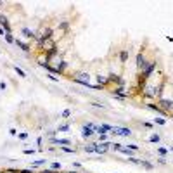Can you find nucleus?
Returning <instances> with one entry per match:
<instances>
[{"label": "nucleus", "mask_w": 173, "mask_h": 173, "mask_svg": "<svg viewBox=\"0 0 173 173\" xmlns=\"http://www.w3.org/2000/svg\"><path fill=\"white\" fill-rule=\"evenodd\" d=\"M156 66H158V62H156V61H147V64L144 66L142 71H140V76H142L144 80H149V78H151V75L154 73Z\"/></svg>", "instance_id": "obj_1"}, {"label": "nucleus", "mask_w": 173, "mask_h": 173, "mask_svg": "<svg viewBox=\"0 0 173 173\" xmlns=\"http://www.w3.org/2000/svg\"><path fill=\"white\" fill-rule=\"evenodd\" d=\"M73 82L75 83H80V85H83V86H88L90 85V75L88 73H76L75 76H73Z\"/></svg>", "instance_id": "obj_2"}, {"label": "nucleus", "mask_w": 173, "mask_h": 173, "mask_svg": "<svg viewBox=\"0 0 173 173\" xmlns=\"http://www.w3.org/2000/svg\"><path fill=\"white\" fill-rule=\"evenodd\" d=\"M158 106L161 107L163 111H165L166 114H171L173 113V101H170V99H158Z\"/></svg>", "instance_id": "obj_3"}, {"label": "nucleus", "mask_w": 173, "mask_h": 173, "mask_svg": "<svg viewBox=\"0 0 173 173\" xmlns=\"http://www.w3.org/2000/svg\"><path fill=\"white\" fill-rule=\"evenodd\" d=\"M111 83H116L118 86H125V80L120 75H116V73H111L107 76V85H111Z\"/></svg>", "instance_id": "obj_4"}, {"label": "nucleus", "mask_w": 173, "mask_h": 173, "mask_svg": "<svg viewBox=\"0 0 173 173\" xmlns=\"http://www.w3.org/2000/svg\"><path fill=\"white\" fill-rule=\"evenodd\" d=\"M109 147H111L109 142H95V152L102 156V154H106V152L109 151Z\"/></svg>", "instance_id": "obj_5"}, {"label": "nucleus", "mask_w": 173, "mask_h": 173, "mask_svg": "<svg viewBox=\"0 0 173 173\" xmlns=\"http://www.w3.org/2000/svg\"><path fill=\"white\" fill-rule=\"evenodd\" d=\"M113 130V126L111 125H106V123H102V125H99L97 128H95V132L99 133V135H107V133Z\"/></svg>", "instance_id": "obj_6"}, {"label": "nucleus", "mask_w": 173, "mask_h": 173, "mask_svg": "<svg viewBox=\"0 0 173 173\" xmlns=\"http://www.w3.org/2000/svg\"><path fill=\"white\" fill-rule=\"evenodd\" d=\"M146 64H147V59H146V56H144V50H140V52L137 54V68L142 71Z\"/></svg>", "instance_id": "obj_7"}, {"label": "nucleus", "mask_w": 173, "mask_h": 173, "mask_svg": "<svg viewBox=\"0 0 173 173\" xmlns=\"http://www.w3.org/2000/svg\"><path fill=\"white\" fill-rule=\"evenodd\" d=\"M0 26H2V30H4L5 33H11V24H9L7 17H5L4 14H0Z\"/></svg>", "instance_id": "obj_8"}, {"label": "nucleus", "mask_w": 173, "mask_h": 173, "mask_svg": "<svg viewBox=\"0 0 173 173\" xmlns=\"http://www.w3.org/2000/svg\"><path fill=\"white\" fill-rule=\"evenodd\" d=\"M94 133L95 132L88 126V125H83V126H82V137H83V139H88V137H92Z\"/></svg>", "instance_id": "obj_9"}, {"label": "nucleus", "mask_w": 173, "mask_h": 173, "mask_svg": "<svg viewBox=\"0 0 173 173\" xmlns=\"http://www.w3.org/2000/svg\"><path fill=\"white\" fill-rule=\"evenodd\" d=\"M49 142L50 144H56V146H68V144H71V140L69 139H49Z\"/></svg>", "instance_id": "obj_10"}, {"label": "nucleus", "mask_w": 173, "mask_h": 173, "mask_svg": "<svg viewBox=\"0 0 173 173\" xmlns=\"http://www.w3.org/2000/svg\"><path fill=\"white\" fill-rule=\"evenodd\" d=\"M14 43L19 47V49H23L24 52H30V50H31L30 43H26V42H23V40H19V38H16V42H14Z\"/></svg>", "instance_id": "obj_11"}, {"label": "nucleus", "mask_w": 173, "mask_h": 173, "mask_svg": "<svg viewBox=\"0 0 173 173\" xmlns=\"http://www.w3.org/2000/svg\"><path fill=\"white\" fill-rule=\"evenodd\" d=\"M56 69H57V75H64V73H66V69H68V62H66V61L59 62L56 66Z\"/></svg>", "instance_id": "obj_12"}, {"label": "nucleus", "mask_w": 173, "mask_h": 173, "mask_svg": "<svg viewBox=\"0 0 173 173\" xmlns=\"http://www.w3.org/2000/svg\"><path fill=\"white\" fill-rule=\"evenodd\" d=\"M147 107H149L151 111H156V113H159V114H163V116H166V113L161 109V107H159L158 104H152V102H149V104H147Z\"/></svg>", "instance_id": "obj_13"}, {"label": "nucleus", "mask_w": 173, "mask_h": 173, "mask_svg": "<svg viewBox=\"0 0 173 173\" xmlns=\"http://www.w3.org/2000/svg\"><path fill=\"white\" fill-rule=\"evenodd\" d=\"M128 57H130V52H128V50H121L120 52V62L125 64L128 61Z\"/></svg>", "instance_id": "obj_14"}, {"label": "nucleus", "mask_w": 173, "mask_h": 173, "mask_svg": "<svg viewBox=\"0 0 173 173\" xmlns=\"http://www.w3.org/2000/svg\"><path fill=\"white\" fill-rule=\"evenodd\" d=\"M118 152H121V154H125V156H128V158H133V152L135 151H132V149H128V147H121Z\"/></svg>", "instance_id": "obj_15"}, {"label": "nucleus", "mask_w": 173, "mask_h": 173, "mask_svg": "<svg viewBox=\"0 0 173 173\" xmlns=\"http://www.w3.org/2000/svg\"><path fill=\"white\" fill-rule=\"evenodd\" d=\"M21 33L24 35V38H35V33L30 30V28H23V30H21Z\"/></svg>", "instance_id": "obj_16"}, {"label": "nucleus", "mask_w": 173, "mask_h": 173, "mask_svg": "<svg viewBox=\"0 0 173 173\" xmlns=\"http://www.w3.org/2000/svg\"><path fill=\"white\" fill-rule=\"evenodd\" d=\"M140 166H144L146 170H154V165L149 161H146V159H140Z\"/></svg>", "instance_id": "obj_17"}, {"label": "nucleus", "mask_w": 173, "mask_h": 173, "mask_svg": "<svg viewBox=\"0 0 173 173\" xmlns=\"http://www.w3.org/2000/svg\"><path fill=\"white\" fill-rule=\"evenodd\" d=\"M83 149H85L86 154H92V152H95V144H88V146H85Z\"/></svg>", "instance_id": "obj_18"}, {"label": "nucleus", "mask_w": 173, "mask_h": 173, "mask_svg": "<svg viewBox=\"0 0 173 173\" xmlns=\"http://www.w3.org/2000/svg\"><path fill=\"white\" fill-rule=\"evenodd\" d=\"M45 165V159H37V161L31 163V168H38V166H43Z\"/></svg>", "instance_id": "obj_19"}, {"label": "nucleus", "mask_w": 173, "mask_h": 173, "mask_svg": "<svg viewBox=\"0 0 173 173\" xmlns=\"http://www.w3.org/2000/svg\"><path fill=\"white\" fill-rule=\"evenodd\" d=\"M159 140H161V137H159L158 133H152V135L149 137V142H152V144H158Z\"/></svg>", "instance_id": "obj_20"}, {"label": "nucleus", "mask_w": 173, "mask_h": 173, "mask_svg": "<svg viewBox=\"0 0 173 173\" xmlns=\"http://www.w3.org/2000/svg\"><path fill=\"white\" fill-rule=\"evenodd\" d=\"M61 151H64V152H69V154H75L76 149H71V147H66V146H59Z\"/></svg>", "instance_id": "obj_21"}, {"label": "nucleus", "mask_w": 173, "mask_h": 173, "mask_svg": "<svg viewBox=\"0 0 173 173\" xmlns=\"http://www.w3.org/2000/svg\"><path fill=\"white\" fill-rule=\"evenodd\" d=\"M5 42H7V43H14V42H16V38L14 37H12V33H5Z\"/></svg>", "instance_id": "obj_22"}, {"label": "nucleus", "mask_w": 173, "mask_h": 173, "mask_svg": "<svg viewBox=\"0 0 173 173\" xmlns=\"http://www.w3.org/2000/svg\"><path fill=\"white\" fill-rule=\"evenodd\" d=\"M14 71H16V73H17V75H19V76H21V78H26V73H24V71H23V69L19 68V66H14Z\"/></svg>", "instance_id": "obj_23"}, {"label": "nucleus", "mask_w": 173, "mask_h": 173, "mask_svg": "<svg viewBox=\"0 0 173 173\" xmlns=\"http://www.w3.org/2000/svg\"><path fill=\"white\" fill-rule=\"evenodd\" d=\"M50 170H54V171H59V170H61V163H59V161H54L52 165H50Z\"/></svg>", "instance_id": "obj_24"}, {"label": "nucleus", "mask_w": 173, "mask_h": 173, "mask_svg": "<svg viewBox=\"0 0 173 173\" xmlns=\"http://www.w3.org/2000/svg\"><path fill=\"white\" fill-rule=\"evenodd\" d=\"M69 130V125L64 123V125H59V128H57V132H68Z\"/></svg>", "instance_id": "obj_25"}, {"label": "nucleus", "mask_w": 173, "mask_h": 173, "mask_svg": "<svg viewBox=\"0 0 173 173\" xmlns=\"http://www.w3.org/2000/svg\"><path fill=\"white\" fill-rule=\"evenodd\" d=\"M68 28H69V23H68V21H62V23H59V30L66 31Z\"/></svg>", "instance_id": "obj_26"}, {"label": "nucleus", "mask_w": 173, "mask_h": 173, "mask_svg": "<svg viewBox=\"0 0 173 173\" xmlns=\"http://www.w3.org/2000/svg\"><path fill=\"white\" fill-rule=\"evenodd\" d=\"M158 154L159 156H166L168 154V149H165V147H158Z\"/></svg>", "instance_id": "obj_27"}, {"label": "nucleus", "mask_w": 173, "mask_h": 173, "mask_svg": "<svg viewBox=\"0 0 173 173\" xmlns=\"http://www.w3.org/2000/svg\"><path fill=\"white\" fill-rule=\"evenodd\" d=\"M128 161L132 163V165H140V159H137L135 156H133V158H128Z\"/></svg>", "instance_id": "obj_28"}, {"label": "nucleus", "mask_w": 173, "mask_h": 173, "mask_svg": "<svg viewBox=\"0 0 173 173\" xmlns=\"http://www.w3.org/2000/svg\"><path fill=\"white\" fill-rule=\"evenodd\" d=\"M57 133V130H50V132H45V135L49 137V139H54V135Z\"/></svg>", "instance_id": "obj_29"}, {"label": "nucleus", "mask_w": 173, "mask_h": 173, "mask_svg": "<svg viewBox=\"0 0 173 173\" xmlns=\"http://www.w3.org/2000/svg\"><path fill=\"white\" fill-rule=\"evenodd\" d=\"M156 123H158V125H161V126H165V125H166V120H163V118H156Z\"/></svg>", "instance_id": "obj_30"}, {"label": "nucleus", "mask_w": 173, "mask_h": 173, "mask_svg": "<svg viewBox=\"0 0 173 173\" xmlns=\"http://www.w3.org/2000/svg\"><path fill=\"white\" fill-rule=\"evenodd\" d=\"M111 147H113L114 151H120V149H121V147H123V146H121V144H118V142H113V144H111Z\"/></svg>", "instance_id": "obj_31"}, {"label": "nucleus", "mask_w": 173, "mask_h": 173, "mask_svg": "<svg viewBox=\"0 0 173 173\" xmlns=\"http://www.w3.org/2000/svg\"><path fill=\"white\" fill-rule=\"evenodd\" d=\"M17 137H19V139H21V140H26V139H28V132H21Z\"/></svg>", "instance_id": "obj_32"}, {"label": "nucleus", "mask_w": 173, "mask_h": 173, "mask_svg": "<svg viewBox=\"0 0 173 173\" xmlns=\"http://www.w3.org/2000/svg\"><path fill=\"white\" fill-rule=\"evenodd\" d=\"M69 114H71V111H69V109H64L62 113H61V116H62V118H68Z\"/></svg>", "instance_id": "obj_33"}, {"label": "nucleus", "mask_w": 173, "mask_h": 173, "mask_svg": "<svg viewBox=\"0 0 173 173\" xmlns=\"http://www.w3.org/2000/svg\"><path fill=\"white\" fill-rule=\"evenodd\" d=\"M128 149H132V151H139V146H137V144H128Z\"/></svg>", "instance_id": "obj_34"}, {"label": "nucleus", "mask_w": 173, "mask_h": 173, "mask_svg": "<svg viewBox=\"0 0 173 173\" xmlns=\"http://www.w3.org/2000/svg\"><path fill=\"white\" fill-rule=\"evenodd\" d=\"M23 152H24L26 156H30V154H35V149H24Z\"/></svg>", "instance_id": "obj_35"}, {"label": "nucleus", "mask_w": 173, "mask_h": 173, "mask_svg": "<svg viewBox=\"0 0 173 173\" xmlns=\"http://www.w3.org/2000/svg\"><path fill=\"white\" fill-rule=\"evenodd\" d=\"M37 144L40 146V147H38V151H42V144H43V139H42V137H38V139H37Z\"/></svg>", "instance_id": "obj_36"}, {"label": "nucleus", "mask_w": 173, "mask_h": 173, "mask_svg": "<svg viewBox=\"0 0 173 173\" xmlns=\"http://www.w3.org/2000/svg\"><path fill=\"white\" fill-rule=\"evenodd\" d=\"M19 173H35L33 168H26V170H19Z\"/></svg>", "instance_id": "obj_37"}, {"label": "nucleus", "mask_w": 173, "mask_h": 173, "mask_svg": "<svg viewBox=\"0 0 173 173\" xmlns=\"http://www.w3.org/2000/svg\"><path fill=\"white\" fill-rule=\"evenodd\" d=\"M99 142H107V135H99Z\"/></svg>", "instance_id": "obj_38"}, {"label": "nucleus", "mask_w": 173, "mask_h": 173, "mask_svg": "<svg viewBox=\"0 0 173 173\" xmlns=\"http://www.w3.org/2000/svg\"><path fill=\"white\" fill-rule=\"evenodd\" d=\"M0 90H7V83L5 82H0Z\"/></svg>", "instance_id": "obj_39"}, {"label": "nucleus", "mask_w": 173, "mask_h": 173, "mask_svg": "<svg viewBox=\"0 0 173 173\" xmlns=\"http://www.w3.org/2000/svg\"><path fill=\"white\" fill-rule=\"evenodd\" d=\"M158 163H159V165H166V159H165V156H161V158L158 159Z\"/></svg>", "instance_id": "obj_40"}, {"label": "nucleus", "mask_w": 173, "mask_h": 173, "mask_svg": "<svg viewBox=\"0 0 173 173\" xmlns=\"http://www.w3.org/2000/svg\"><path fill=\"white\" fill-rule=\"evenodd\" d=\"M47 78H49V80H52V82H59V80H57L54 75H50V73H49V75H47Z\"/></svg>", "instance_id": "obj_41"}, {"label": "nucleus", "mask_w": 173, "mask_h": 173, "mask_svg": "<svg viewBox=\"0 0 173 173\" xmlns=\"http://www.w3.org/2000/svg\"><path fill=\"white\" fill-rule=\"evenodd\" d=\"M9 133L14 137V135H17V130H16V128H11V130H9Z\"/></svg>", "instance_id": "obj_42"}, {"label": "nucleus", "mask_w": 173, "mask_h": 173, "mask_svg": "<svg viewBox=\"0 0 173 173\" xmlns=\"http://www.w3.org/2000/svg\"><path fill=\"white\" fill-rule=\"evenodd\" d=\"M92 106H94V107H101V109H104V104H99V102H94Z\"/></svg>", "instance_id": "obj_43"}, {"label": "nucleus", "mask_w": 173, "mask_h": 173, "mask_svg": "<svg viewBox=\"0 0 173 173\" xmlns=\"http://www.w3.org/2000/svg\"><path fill=\"white\" fill-rule=\"evenodd\" d=\"M144 126H146V128H152V123H147V121H144Z\"/></svg>", "instance_id": "obj_44"}, {"label": "nucleus", "mask_w": 173, "mask_h": 173, "mask_svg": "<svg viewBox=\"0 0 173 173\" xmlns=\"http://www.w3.org/2000/svg\"><path fill=\"white\" fill-rule=\"evenodd\" d=\"M170 151H171V152H173V146H170Z\"/></svg>", "instance_id": "obj_45"}, {"label": "nucleus", "mask_w": 173, "mask_h": 173, "mask_svg": "<svg viewBox=\"0 0 173 173\" xmlns=\"http://www.w3.org/2000/svg\"><path fill=\"white\" fill-rule=\"evenodd\" d=\"M170 118H173V113H171V114H170Z\"/></svg>", "instance_id": "obj_46"}]
</instances>
